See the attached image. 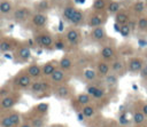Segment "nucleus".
<instances>
[{
	"mask_svg": "<svg viewBox=\"0 0 147 127\" xmlns=\"http://www.w3.org/2000/svg\"><path fill=\"white\" fill-rule=\"evenodd\" d=\"M47 109H48V105L46 103H41V104H39V105L36 106V114L44 116L47 112Z\"/></svg>",
	"mask_w": 147,
	"mask_h": 127,
	"instance_id": "38",
	"label": "nucleus"
},
{
	"mask_svg": "<svg viewBox=\"0 0 147 127\" xmlns=\"http://www.w3.org/2000/svg\"><path fill=\"white\" fill-rule=\"evenodd\" d=\"M87 24H88L90 27H93V29H94V27H98V26H102V24H103V18H102L100 15L94 14V15H92V16L88 18Z\"/></svg>",
	"mask_w": 147,
	"mask_h": 127,
	"instance_id": "23",
	"label": "nucleus"
},
{
	"mask_svg": "<svg viewBox=\"0 0 147 127\" xmlns=\"http://www.w3.org/2000/svg\"><path fill=\"white\" fill-rule=\"evenodd\" d=\"M83 78H84L86 81H88V82H93V81H95L96 78H98V72H96V70H94V69L87 68V69H85V70L83 71Z\"/></svg>",
	"mask_w": 147,
	"mask_h": 127,
	"instance_id": "20",
	"label": "nucleus"
},
{
	"mask_svg": "<svg viewBox=\"0 0 147 127\" xmlns=\"http://www.w3.org/2000/svg\"><path fill=\"white\" fill-rule=\"evenodd\" d=\"M82 114L85 117V118H87V119H91V118H93L94 116H95V108L93 106V105H91V104H86V105H84V106H82Z\"/></svg>",
	"mask_w": 147,
	"mask_h": 127,
	"instance_id": "24",
	"label": "nucleus"
},
{
	"mask_svg": "<svg viewBox=\"0 0 147 127\" xmlns=\"http://www.w3.org/2000/svg\"><path fill=\"white\" fill-rule=\"evenodd\" d=\"M105 8H107V1L106 0H94L93 2V9L96 11H101Z\"/></svg>",
	"mask_w": 147,
	"mask_h": 127,
	"instance_id": "35",
	"label": "nucleus"
},
{
	"mask_svg": "<svg viewBox=\"0 0 147 127\" xmlns=\"http://www.w3.org/2000/svg\"><path fill=\"white\" fill-rule=\"evenodd\" d=\"M25 72L31 77L32 80H38V79H40L42 77V74H41V65H39L37 63L30 64L25 69Z\"/></svg>",
	"mask_w": 147,
	"mask_h": 127,
	"instance_id": "11",
	"label": "nucleus"
},
{
	"mask_svg": "<svg viewBox=\"0 0 147 127\" xmlns=\"http://www.w3.org/2000/svg\"><path fill=\"white\" fill-rule=\"evenodd\" d=\"M31 23L37 29H42L47 24V16L45 13H34L31 16Z\"/></svg>",
	"mask_w": 147,
	"mask_h": 127,
	"instance_id": "9",
	"label": "nucleus"
},
{
	"mask_svg": "<svg viewBox=\"0 0 147 127\" xmlns=\"http://www.w3.org/2000/svg\"><path fill=\"white\" fill-rule=\"evenodd\" d=\"M54 95L57 97V98H61V100H67L69 98V96L71 95V89L68 85L65 84H60V85H56L55 89H54Z\"/></svg>",
	"mask_w": 147,
	"mask_h": 127,
	"instance_id": "10",
	"label": "nucleus"
},
{
	"mask_svg": "<svg viewBox=\"0 0 147 127\" xmlns=\"http://www.w3.org/2000/svg\"><path fill=\"white\" fill-rule=\"evenodd\" d=\"M48 88H49V84H48V82H46L45 80L38 79V80H33V81H32V84H31L29 90H30L32 94L38 95V94H44V93H46V92L48 90Z\"/></svg>",
	"mask_w": 147,
	"mask_h": 127,
	"instance_id": "8",
	"label": "nucleus"
},
{
	"mask_svg": "<svg viewBox=\"0 0 147 127\" xmlns=\"http://www.w3.org/2000/svg\"><path fill=\"white\" fill-rule=\"evenodd\" d=\"M20 43L21 42H18L14 38H10V37H1L0 38V51L1 53L14 51L18 47Z\"/></svg>",
	"mask_w": 147,
	"mask_h": 127,
	"instance_id": "7",
	"label": "nucleus"
},
{
	"mask_svg": "<svg viewBox=\"0 0 147 127\" xmlns=\"http://www.w3.org/2000/svg\"><path fill=\"white\" fill-rule=\"evenodd\" d=\"M145 8H146V3L144 1H141V0L137 1L134 3V6H133V10H134L136 14H141L145 10Z\"/></svg>",
	"mask_w": 147,
	"mask_h": 127,
	"instance_id": "36",
	"label": "nucleus"
},
{
	"mask_svg": "<svg viewBox=\"0 0 147 127\" xmlns=\"http://www.w3.org/2000/svg\"><path fill=\"white\" fill-rule=\"evenodd\" d=\"M137 26L139 30L144 31L147 29V17L146 16H141L138 21H137Z\"/></svg>",
	"mask_w": 147,
	"mask_h": 127,
	"instance_id": "39",
	"label": "nucleus"
},
{
	"mask_svg": "<svg viewBox=\"0 0 147 127\" xmlns=\"http://www.w3.org/2000/svg\"><path fill=\"white\" fill-rule=\"evenodd\" d=\"M141 112L145 114V117H147V104L142 105V108H141Z\"/></svg>",
	"mask_w": 147,
	"mask_h": 127,
	"instance_id": "44",
	"label": "nucleus"
},
{
	"mask_svg": "<svg viewBox=\"0 0 147 127\" xmlns=\"http://www.w3.org/2000/svg\"><path fill=\"white\" fill-rule=\"evenodd\" d=\"M32 79L31 77L25 72V70L18 72L10 81V85L13 87L14 90L18 92V90H26L30 88L31 84H32Z\"/></svg>",
	"mask_w": 147,
	"mask_h": 127,
	"instance_id": "2",
	"label": "nucleus"
},
{
	"mask_svg": "<svg viewBox=\"0 0 147 127\" xmlns=\"http://www.w3.org/2000/svg\"><path fill=\"white\" fill-rule=\"evenodd\" d=\"M18 127H32V125H31V124H30L28 120H23Z\"/></svg>",
	"mask_w": 147,
	"mask_h": 127,
	"instance_id": "43",
	"label": "nucleus"
},
{
	"mask_svg": "<svg viewBox=\"0 0 147 127\" xmlns=\"http://www.w3.org/2000/svg\"><path fill=\"white\" fill-rule=\"evenodd\" d=\"M83 17H84L83 11H82L80 9H76V10L74 11L72 16L70 17L69 22H70L71 24H74V25H78V24H79V23L83 21Z\"/></svg>",
	"mask_w": 147,
	"mask_h": 127,
	"instance_id": "26",
	"label": "nucleus"
},
{
	"mask_svg": "<svg viewBox=\"0 0 147 127\" xmlns=\"http://www.w3.org/2000/svg\"><path fill=\"white\" fill-rule=\"evenodd\" d=\"M59 68V63L54 62V61H49L45 64L41 65V74L45 78H49L52 76V73Z\"/></svg>",
	"mask_w": 147,
	"mask_h": 127,
	"instance_id": "12",
	"label": "nucleus"
},
{
	"mask_svg": "<svg viewBox=\"0 0 147 127\" xmlns=\"http://www.w3.org/2000/svg\"><path fill=\"white\" fill-rule=\"evenodd\" d=\"M75 10H76V8H75L74 6H67V7L63 9V11H62V17H63L65 21L69 22L70 17L72 16V14H74Z\"/></svg>",
	"mask_w": 147,
	"mask_h": 127,
	"instance_id": "32",
	"label": "nucleus"
},
{
	"mask_svg": "<svg viewBox=\"0 0 147 127\" xmlns=\"http://www.w3.org/2000/svg\"><path fill=\"white\" fill-rule=\"evenodd\" d=\"M59 68L61 70H63L64 72L71 70L72 68V59L69 57V56H63L60 61H59Z\"/></svg>",
	"mask_w": 147,
	"mask_h": 127,
	"instance_id": "21",
	"label": "nucleus"
},
{
	"mask_svg": "<svg viewBox=\"0 0 147 127\" xmlns=\"http://www.w3.org/2000/svg\"><path fill=\"white\" fill-rule=\"evenodd\" d=\"M99 88V86L98 85H95V84H90L88 86H87V88H86V93L90 95V96H92L94 93H95V90Z\"/></svg>",
	"mask_w": 147,
	"mask_h": 127,
	"instance_id": "41",
	"label": "nucleus"
},
{
	"mask_svg": "<svg viewBox=\"0 0 147 127\" xmlns=\"http://www.w3.org/2000/svg\"><path fill=\"white\" fill-rule=\"evenodd\" d=\"M105 80H106V84L109 86V87H115L116 85H117V82H118V77H117V74L116 73H108L106 77H105Z\"/></svg>",
	"mask_w": 147,
	"mask_h": 127,
	"instance_id": "28",
	"label": "nucleus"
},
{
	"mask_svg": "<svg viewBox=\"0 0 147 127\" xmlns=\"http://www.w3.org/2000/svg\"><path fill=\"white\" fill-rule=\"evenodd\" d=\"M105 94H106V93H105V89L101 88V87H99V88L95 90V93H94L91 97H92L93 100H100V98H102V97L105 96Z\"/></svg>",
	"mask_w": 147,
	"mask_h": 127,
	"instance_id": "40",
	"label": "nucleus"
},
{
	"mask_svg": "<svg viewBox=\"0 0 147 127\" xmlns=\"http://www.w3.org/2000/svg\"><path fill=\"white\" fill-rule=\"evenodd\" d=\"M54 47L55 49H64V41L59 39V40H55L54 41Z\"/></svg>",
	"mask_w": 147,
	"mask_h": 127,
	"instance_id": "42",
	"label": "nucleus"
},
{
	"mask_svg": "<svg viewBox=\"0 0 147 127\" xmlns=\"http://www.w3.org/2000/svg\"><path fill=\"white\" fill-rule=\"evenodd\" d=\"M115 22H116L117 25L127 24V23H129V15H127V13L124 11V10H122V11L119 10V11L116 14V16H115Z\"/></svg>",
	"mask_w": 147,
	"mask_h": 127,
	"instance_id": "25",
	"label": "nucleus"
},
{
	"mask_svg": "<svg viewBox=\"0 0 147 127\" xmlns=\"http://www.w3.org/2000/svg\"><path fill=\"white\" fill-rule=\"evenodd\" d=\"M34 42L37 46L45 48V49H49L54 46V39L53 37L47 33V32H42V33H38L34 37Z\"/></svg>",
	"mask_w": 147,
	"mask_h": 127,
	"instance_id": "6",
	"label": "nucleus"
},
{
	"mask_svg": "<svg viewBox=\"0 0 147 127\" xmlns=\"http://www.w3.org/2000/svg\"><path fill=\"white\" fill-rule=\"evenodd\" d=\"M119 33L123 35V37H129L130 33H131V26L129 24H123V25H119Z\"/></svg>",
	"mask_w": 147,
	"mask_h": 127,
	"instance_id": "37",
	"label": "nucleus"
},
{
	"mask_svg": "<svg viewBox=\"0 0 147 127\" xmlns=\"http://www.w3.org/2000/svg\"><path fill=\"white\" fill-rule=\"evenodd\" d=\"M65 79H67V74H65V72H64L63 70H61L60 68H57V69L52 73V76L49 77L51 82L54 84V85H60V84L64 82Z\"/></svg>",
	"mask_w": 147,
	"mask_h": 127,
	"instance_id": "13",
	"label": "nucleus"
},
{
	"mask_svg": "<svg viewBox=\"0 0 147 127\" xmlns=\"http://www.w3.org/2000/svg\"><path fill=\"white\" fill-rule=\"evenodd\" d=\"M14 10V3L10 0H0V15H9Z\"/></svg>",
	"mask_w": 147,
	"mask_h": 127,
	"instance_id": "18",
	"label": "nucleus"
},
{
	"mask_svg": "<svg viewBox=\"0 0 147 127\" xmlns=\"http://www.w3.org/2000/svg\"><path fill=\"white\" fill-rule=\"evenodd\" d=\"M115 48L113 46H103L100 50V56L103 61H110L115 57Z\"/></svg>",
	"mask_w": 147,
	"mask_h": 127,
	"instance_id": "16",
	"label": "nucleus"
},
{
	"mask_svg": "<svg viewBox=\"0 0 147 127\" xmlns=\"http://www.w3.org/2000/svg\"><path fill=\"white\" fill-rule=\"evenodd\" d=\"M124 63H123V61H114L113 63H111V65H110V70L114 72V73H116V74H119V73H122L123 72V70H124Z\"/></svg>",
	"mask_w": 147,
	"mask_h": 127,
	"instance_id": "27",
	"label": "nucleus"
},
{
	"mask_svg": "<svg viewBox=\"0 0 147 127\" xmlns=\"http://www.w3.org/2000/svg\"><path fill=\"white\" fill-rule=\"evenodd\" d=\"M146 117L145 114L141 112V111H137L133 113V118H132V121L136 124V125H141L144 121H145Z\"/></svg>",
	"mask_w": 147,
	"mask_h": 127,
	"instance_id": "33",
	"label": "nucleus"
},
{
	"mask_svg": "<svg viewBox=\"0 0 147 127\" xmlns=\"http://www.w3.org/2000/svg\"><path fill=\"white\" fill-rule=\"evenodd\" d=\"M90 127H98V126H95V125H92V126H90Z\"/></svg>",
	"mask_w": 147,
	"mask_h": 127,
	"instance_id": "46",
	"label": "nucleus"
},
{
	"mask_svg": "<svg viewBox=\"0 0 147 127\" xmlns=\"http://www.w3.org/2000/svg\"><path fill=\"white\" fill-rule=\"evenodd\" d=\"M146 6H147V1H146Z\"/></svg>",
	"mask_w": 147,
	"mask_h": 127,
	"instance_id": "47",
	"label": "nucleus"
},
{
	"mask_svg": "<svg viewBox=\"0 0 147 127\" xmlns=\"http://www.w3.org/2000/svg\"><path fill=\"white\" fill-rule=\"evenodd\" d=\"M21 98V95L18 92L13 90L10 94H8L7 96L2 97L0 100V108L2 111H8V110H13L15 108V105L18 103Z\"/></svg>",
	"mask_w": 147,
	"mask_h": 127,
	"instance_id": "3",
	"label": "nucleus"
},
{
	"mask_svg": "<svg viewBox=\"0 0 147 127\" xmlns=\"http://www.w3.org/2000/svg\"><path fill=\"white\" fill-rule=\"evenodd\" d=\"M106 37H107V33H106V30L103 26L94 27L91 31V38L95 41H102L106 39Z\"/></svg>",
	"mask_w": 147,
	"mask_h": 127,
	"instance_id": "17",
	"label": "nucleus"
},
{
	"mask_svg": "<svg viewBox=\"0 0 147 127\" xmlns=\"http://www.w3.org/2000/svg\"><path fill=\"white\" fill-rule=\"evenodd\" d=\"M11 17L15 22H18V23H23L25 21H28L31 16H32V13H31V9L25 7V6H21V7H17L13 10L11 13Z\"/></svg>",
	"mask_w": 147,
	"mask_h": 127,
	"instance_id": "5",
	"label": "nucleus"
},
{
	"mask_svg": "<svg viewBox=\"0 0 147 127\" xmlns=\"http://www.w3.org/2000/svg\"><path fill=\"white\" fill-rule=\"evenodd\" d=\"M96 72H98V76L100 77H106L109 72H110V65L106 62V61H100L98 64H96Z\"/></svg>",
	"mask_w": 147,
	"mask_h": 127,
	"instance_id": "19",
	"label": "nucleus"
},
{
	"mask_svg": "<svg viewBox=\"0 0 147 127\" xmlns=\"http://www.w3.org/2000/svg\"><path fill=\"white\" fill-rule=\"evenodd\" d=\"M0 17H1V15H0Z\"/></svg>",
	"mask_w": 147,
	"mask_h": 127,
	"instance_id": "49",
	"label": "nucleus"
},
{
	"mask_svg": "<svg viewBox=\"0 0 147 127\" xmlns=\"http://www.w3.org/2000/svg\"><path fill=\"white\" fill-rule=\"evenodd\" d=\"M105 127H109V126H105Z\"/></svg>",
	"mask_w": 147,
	"mask_h": 127,
	"instance_id": "48",
	"label": "nucleus"
},
{
	"mask_svg": "<svg viewBox=\"0 0 147 127\" xmlns=\"http://www.w3.org/2000/svg\"><path fill=\"white\" fill-rule=\"evenodd\" d=\"M91 100H92V97L87 93H80L77 96V103L80 104L82 106H84L86 104H90L91 103Z\"/></svg>",
	"mask_w": 147,
	"mask_h": 127,
	"instance_id": "29",
	"label": "nucleus"
},
{
	"mask_svg": "<svg viewBox=\"0 0 147 127\" xmlns=\"http://www.w3.org/2000/svg\"><path fill=\"white\" fill-rule=\"evenodd\" d=\"M127 68H129V71H130V72H132V73H138V72H140V71L142 70V68H144V62H142V59L139 58V57H132V58L129 61Z\"/></svg>",
	"mask_w": 147,
	"mask_h": 127,
	"instance_id": "14",
	"label": "nucleus"
},
{
	"mask_svg": "<svg viewBox=\"0 0 147 127\" xmlns=\"http://www.w3.org/2000/svg\"><path fill=\"white\" fill-rule=\"evenodd\" d=\"M2 112H3V111H2V110H1V108H0V116H1V113H2Z\"/></svg>",
	"mask_w": 147,
	"mask_h": 127,
	"instance_id": "45",
	"label": "nucleus"
},
{
	"mask_svg": "<svg viewBox=\"0 0 147 127\" xmlns=\"http://www.w3.org/2000/svg\"><path fill=\"white\" fill-rule=\"evenodd\" d=\"M32 127H44L45 126V118L44 116H39V114H33L32 117H30V119L28 120Z\"/></svg>",
	"mask_w": 147,
	"mask_h": 127,
	"instance_id": "22",
	"label": "nucleus"
},
{
	"mask_svg": "<svg viewBox=\"0 0 147 127\" xmlns=\"http://www.w3.org/2000/svg\"><path fill=\"white\" fill-rule=\"evenodd\" d=\"M22 121L21 113L14 109L3 111L0 116V127H18Z\"/></svg>",
	"mask_w": 147,
	"mask_h": 127,
	"instance_id": "1",
	"label": "nucleus"
},
{
	"mask_svg": "<svg viewBox=\"0 0 147 127\" xmlns=\"http://www.w3.org/2000/svg\"><path fill=\"white\" fill-rule=\"evenodd\" d=\"M49 8V2L47 0H41L36 5V9L38 13H45Z\"/></svg>",
	"mask_w": 147,
	"mask_h": 127,
	"instance_id": "34",
	"label": "nucleus"
},
{
	"mask_svg": "<svg viewBox=\"0 0 147 127\" xmlns=\"http://www.w3.org/2000/svg\"><path fill=\"white\" fill-rule=\"evenodd\" d=\"M13 53H14V58L21 63L28 62L31 57V48L25 43H20L18 47Z\"/></svg>",
	"mask_w": 147,
	"mask_h": 127,
	"instance_id": "4",
	"label": "nucleus"
},
{
	"mask_svg": "<svg viewBox=\"0 0 147 127\" xmlns=\"http://www.w3.org/2000/svg\"><path fill=\"white\" fill-rule=\"evenodd\" d=\"M119 8L121 6H119V2L117 1H110L107 3V10L111 14H117L119 11Z\"/></svg>",
	"mask_w": 147,
	"mask_h": 127,
	"instance_id": "31",
	"label": "nucleus"
},
{
	"mask_svg": "<svg viewBox=\"0 0 147 127\" xmlns=\"http://www.w3.org/2000/svg\"><path fill=\"white\" fill-rule=\"evenodd\" d=\"M13 90H14V89H13V87H11L10 82H8V84H5V85L0 86V100H1L2 97L7 96L8 94H10Z\"/></svg>",
	"mask_w": 147,
	"mask_h": 127,
	"instance_id": "30",
	"label": "nucleus"
},
{
	"mask_svg": "<svg viewBox=\"0 0 147 127\" xmlns=\"http://www.w3.org/2000/svg\"><path fill=\"white\" fill-rule=\"evenodd\" d=\"M65 39H67V41L71 46H77L79 43V40H80V35H79L78 30H76V29H69L67 31V33H65Z\"/></svg>",
	"mask_w": 147,
	"mask_h": 127,
	"instance_id": "15",
	"label": "nucleus"
}]
</instances>
